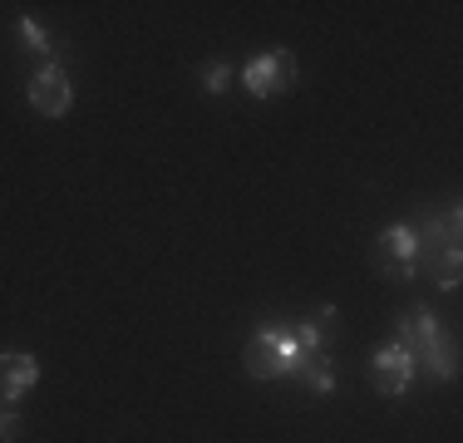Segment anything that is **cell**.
Wrapping results in <instances>:
<instances>
[{
    "mask_svg": "<svg viewBox=\"0 0 463 443\" xmlns=\"http://www.w3.org/2000/svg\"><path fill=\"white\" fill-rule=\"evenodd\" d=\"M241 84H247V94H257V99L286 94V89L296 84V54H291V50H267V54H257V60L241 70Z\"/></svg>",
    "mask_w": 463,
    "mask_h": 443,
    "instance_id": "obj_1",
    "label": "cell"
},
{
    "mask_svg": "<svg viewBox=\"0 0 463 443\" xmlns=\"http://www.w3.org/2000/svg\"><path fill=\"white\" fill-rule=\"evenodd\" d=\"M370 380L380 394H404L414 380V360L400 345H384V350H374V360H370Z\"/></svg>",
    "mask_w": 463,
    "mask_h": 443,
    "instance_id": "obj_6",
    "label": "cell"
},
{
    "mask_svg": "<svg viewBox=\"0 0 463 443\" xmlns=\"http://www.w3.org/2000/svg\"><path fill=\"white\" fill-rule=\"evenodd\" d=\"M227 84H232V70L227 64H213L207 70V94H227Z\"/></svg>",
    "mask_w": 463,
    "mask_h": 443,
    "instance_id": "obj_10",
    "label": "cell"
},
{
    "mask_svg": "<svg viewBox=\"0 0 463 443\" xmlns=\"http://www.w3.org/2000/svg\"><path fill=\"white\" fill-rule=\"evenodd\" d=\"M25 99H30V108H40L45 118H60V114H70V104H74L70 74H64L60 64H40V70L30 74V89H25Z\"/></svg>",
    "mask_w": 463,
    "mask_h": 443,
    "instance_id": "obj_3",
    "label": "cell"
},
{
    "mask_svg": "<svg viewBox=\"0 0 463 443\" xmlns=\"http://www.w3.org/2000/svg\"><path fill=\"white\" fill-rule=\"evenodd\" d=\"M414 251H419V241H414L410 227H384L380 241H374V266H380L384 276H404V281H410L414 276Z\"/></svg>",
    "mask_w": 463,
    "mask_h": 443,
    "instance_id": "obj_4",
    "label": "cell"
},
{
    "mask_svg": "<svg viewBox=\"0 0 463 443\" xmlns=\"http://www.w3.org/2000/svg\"><path fill=\"white\" fill-rule=\"evenodd\" d=\"M419 370L439 374V380H454V374H458V340H454V335H444L434 350L424 354V364H419Z\"/></svg>",
    "mask_w": 463,
    "mask_h": 443,
    "instance_id": "obj_8",
    "label": "cell"
},
{
    "mask_svg": "<svg viewBox=\"0 0 463 443\" xmlns=\"http://www.w3.org/2000/svg\"><path fill=\"white\" fill-rule=\"evenodd\" d=\"M444 340V330H439V320H434V310H424V306H414L410 316L400 320V335H394V345H400L404 354L414 360V370L424 364V354Z\"/></svg>",
    "mask_w": 463,
    "mask_h": 443,
    "instance_id": "obj_5",
    "label": "cell"
},
{
    "mask_svg": "<svg viewBox=\"0 0 463 443\" xmlns=\"http://www.w3.org/2000/svg\"><path fill=\"white\" fill-rule=\"evenodd\" d=\"M20 438V414L10 404H0V443H15Z\"/></svg>",
    "mask_w": 463,
    "mask_h": 443,
    "instance_id": "obj_9",
    "label": "cell"
},
{
    "mask_svg": "<svg viewBox=\"0 0 463 443\" xmlns=\"http://www.w3.org/2000/svg\"><path fill=\"white\" fill-rule=\"evenodd\" d=\"M20 35H25L30 44H35V50H45V44H50V40H45V30H40L35 20H20Z\"/></svg>",
    "mask_w": 463,
    "mask_h": 443,
    "instance_id": "obj_11",
    "label": "cell"
},
{
    "mask_svg": "<svg viewBox=\"0 0 463 443\" xmlns=\"http://www.w3.org/2000/svg\"><path fill=\"white\" fill-rule=\"evenodd\" d=\"M291 354H296V340L286 330H261L247 345V374L251 380H277V374L291 370Z\"/></svg>",
    "mask_w": 463,
    "mask_h": 443,
    "instance_id": "obj_2",
    "label": "cell"
},
{
    "mask_svg": "<svg viewBox=\"0 0 463 443\" xmlns=\"http://www.w3.org/2000/svg\"><path fill=\"white\" fill-rule=\"evenodd\" d=\"M40 380L35 354H0V404H15V399L30 394V384Z\"/></svg>",
    "mask_w": 463,
    "mask_h": 443,
    "instance_id": "obj_7",
    "label": "cell"
}]
</instances>
